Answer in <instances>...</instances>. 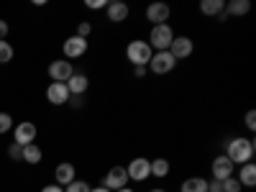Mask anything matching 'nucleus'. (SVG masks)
Segmentation results:
<instances>
[{
	"mask_svg": "<svg viewBox=\"0 0 256 192\" xmlns=\"http://www.w3.org/2000/svg\"><path fill=\"white\" fill-rule=\"evenodd\" d=\"M88 8L100 10V8H108V3H105V0H88Z\"/></svg>",
	"mask_w": 256,
	"mask_h": 192,
	"instance_id": "nucleus-30",
	"label": "nucleus"
},
{
	"mask_svg": "<svg viewBox=\"0 0 256 192\" xmlns=\"http://www.w3.org/2000/svg\"><path fill=\"white\" fill-rule=\"evenodd\" d=\"M88 88H90V80L84 77V74H72L70 80H67V90H70V95H74V98H80L82 92H88Z\"/></svg>",
	"mask_w": 256,
	"mask_h": 192,
	"instance_id": "nucleus-15",
	"label": "nucleus"
},
{
	"mask_svg": "<svg viewBox=\"0 0 256 192\" xmlns=\"http://www.w3.org/2000/svg\"><path fill=\"white\" fill-rule=\"evenodd\" d=\"M246 128H248V131H254V128H256V113L254 110L246 113Z\"/></svg>",
	"mask_w": 256,
	"mask_h": 192,
	"instance_id": "nucleus-29",
	"label": "nucleus"
},
{
	"mask_svg": "<svg viewBox=\"0 0 256 192\" xmlns=\"http://www.w3.org/2000/svg\"><path fill=\"white\" fill-rule=\"evenodd\" d=\"M128 172V180H136V182H144L146 177H152V162L144 159V156H136L131 164L126 166Z\"/></svg>",
	"mask_w": 256,
	"mask_h": 192,
	"instance_id": "nucleus-5",
	"label": "nucleus"
},
{
	"mask_svg": "<svg viewBox=\"0 0 256 192\" xmlns=\"http://www.w3.org/2000/svg\"><path fill=\"white\" fill-rule=\"evenodd\" d=\"M128 184V172H126V166H113L108 174H105V180H102V187H108L110 192L116 190H123Z\"/></svg>",
	"mask_w": 256,
	"mask_h": 192,
	"instance_id": "nucleus-9",
	"label": "nucleus"
},
{
	"mask_svg": "<svg viewBox=\"0 0 256 192\" xmlns=\"http://www.w3.org/2000/svg\"><path fill=\"white\" fill-rule=\"evenodd\" d=\"M146 72H148L146 67H134V74H136V77H144Z\"/></svg>",
	"mask_w": 256,
	"mask_h": 192,
	"instance_id": "nucleus-33",
	"label": "nucleus"
},
{
	"mask_svg": "<svg viewBox=\"0 0 256 192\" xmlns=\"http://www.w3.org/2000/svg\"><path fill=\"white\" fill-rule=\"evenodd\" d=\"M92 187L88 184V182H82V180H74L72 184H67V190H64V192H90Z\"/></svg>",
	"mask_w": 256,
	"mask_h": 192,
	"instance_id": "nucleus-25",
	"label": "nucleus"
},
{
	"mask_svg": "<svg viewBox=\"0 0 256 192\" xmlns=\"http://www.w3.org/2000/svg\"><path fill=\"white\" fill-rule=\"evenodd\" d=\"M226 10L230 16H246L251 10V3H248V0H230V3L226 6Z\"/></svg>",
	"mask_w": 256,
	"mask_h": 192,
	"instance_id": "nucleus-21",
	"label": "nucleus"
},
{
	"mask_svg": "<svg viewBox=\"0 0 256 192\" xmlns=\"http://www.w3.org/2000/svg\"><path fill=\"white\" fill-rule=\"evenodd\" d=\"M90 192H110L108 187H95V190H90Z\"/></svg>",
	"mask_w": 256,
	"mask_h": 192,
	"instance_id": "nucleus-34",
	"label": "nucleus"
},
{
	"mask_svg": "<svg viewBox=\"0 0 256 192\" xmlns=\"http://www.w3.org/2000/svg\"><path fill=\"white\" fill-rule=\"evenodd\" d=\"M126 56H128V62H131L134 67H148V62H152V56H154V49L148 46V41L136 38V41H131V44L126 46Z\"/></svg>",
	"mask_w": 256,
	"mask_h": 192,
	"instance_id": "nucleus-2",
	"label": "nucleus"
},
{
	"mask_svg": "<svg viewBox=\"0 0 256 192\" xmlns=\"http://www.w3.org/2000/svg\"><path fill=\"white\" fill-rule=\"evenodd\" d=\"M174 38V31L169 24H162V26H152V34H148V46L154 52H166L169 44Z\"/></svg>",
	"mask_w": 256,
	"mask_h": 192,
	"instance_id": "nucleus-3",
	"label": "nucleus"
},
{
	"mask_svg": "<svg viewBox=\"0 0 256 192\" xmlns=\"http://www.w3.org/2000/svg\"><path fill=\"white\" fill-rule=\"evenodd\" d=\"M34 141H36V123H31V120L18 123V126H16V141H13V144L28 146V144H34Z\"/></svg>",
	"mask_w": 256,
	"mask_h": 192,
	"instance_id": "nucleus-11",
	"label": "nucleus"
},
{
	"mask_svg": "<svg viewBox=\"0 0 256 192\" xmlns=\"http://www.w3.org/2000/svg\"><path fill=\"white\" fill-rule=\"evenodd\" d=\"M13 128V118L8 113H0V134H8Z\"/></svg>",
	"mask_w": 256,
	"mask_h": 192,
	"instance_id": "nucleus-26",
	"label": "nucleus"
},
{
	"mask_svg": "<svg viewBox=\"0 0 256 192\" xmlns=\"http://www.w3.org/2000/svg\"><path fill=\"white\" fill-rule=\"evenodd\" d=\"M41 192H64V190H62L59 184H46V187L41 190Z\"/></svg>",
	"mask_w": 256,
	"mask_h": 192,
	"instance_id": "nucleus-32",
	"label": "nucleus"
},
{
	"mask_svg": "<svg viewBox=\"0 0 256 192\" xmlns=\"http://www.w3.org/2000/svg\"><path fill=\"white\" fill-rule=\"evenodd\" d=\"M41 148L36 146V144H28V146H24V152H20V159H24L26 164H38L41 162Z\"/></svg>",
	"mask_w": 256,
	"mask_h": 192,
	"instance_id": "nucleus-18",
	"label": "nucleus"
},
{
	"mask_svg": "<svg viewBox=\"0 0 256 192\" xmlns=\"http://www.w3.org/2000/svg\"><path fill=\"white\" fill-rule=\"evenodd\" d=\"M210 169H212V180L223 182V180L233 177V169H236V164H233V162H230V159L223 154V156H216V159H212Z\"/></svg>",
	"mask_w": 256,
	"mask_h": 192,
	"instance_id": "nucleus-8",
	"label": "nucleus"
},
{
	"mask_svg": "<svg viewBox=\"0 0 256 192\" xmlns=\"http://www.w3.org/2000/svg\"><path fill=\"white\" fill-rule=\"evenodd\" d=\"M46 100L52 105H64L70 102V90H67V82H52L46 88Z\"/></svg>",
	"mask_w": 256,
	"mask_h": 192,
	"instance_id": "nucleus-12",
	"label": "nucleus"
},
{
	"mask_svg": "<svg viewBox=\"0 0 256 192\" xmlns=\"http://www.w3.org/2000/svg\"><path fill=\"white\" fill-rule=\"evenodd\" d=\"M256 152V146L251 138H230L226 144V156L233 162V164H248L251 156Z\"/></svg>",
	"mask_w": 256,
	"mask_h": 192,
	"instance_id": "nucleus-1",
	"label": "nucleus"
},
{
	"mask_svg": "<svg viewBox=\"0 0 256 192\" xmlns=\"http://www.w3.org/2000/svg\"><path fill=\"white\" fill-rule=\"evenodd\" d=\"M20 152H24V146H18V144H10L8 146V156L10 159H20Z\"/></svg>",
	"mask_w": 256,
	"mask_h": 192,
	"instance_id": "nucleus-28",
	"label": "nucleus"
},
{
	"mask_svg": "<svg viewBox=\"0 0 256 192\" xmlns=\"http://www.w3.org/2000/svg\"><path fill=\"white\" fill-rule=\"evenodd\" d=\"M220 187H223V192H241V182H238L236 177L223 180V182H220Z\"/></svg>",
	"mask_w": 256,
	"mask_h": 192,
	"instance_id": "nucleus-24",
	"label": "nucleus"
},
{
	"mask_svg": "<svg viewBox=\"0 0 256 192\" xmlns=\"http://www.w3.org/2000/svg\"><path fill=\"white\" fill-rule=\"evenodd\" d=\"M82 54H88V38L70 36L64 41V59H80Z\"/></svg>",
	"mask_w": 256,
	"mask_h": 192,
	"instance_id": "nucleus-10",
	"label": "nucleus"
},
{
	"mask_svg": "<svg viewBox=\"0 0 256 192\" xmlns=\"http://www.w3.org/2000/svg\"><path fill=\"white\" fill-rule=\"evenodd\" d=\"M54 177H56V184H72V182L77 180L74 164H70V162H62V164H56V169H54Z\"/></svg>",
	"mask_w": 256,
	"mask_h": 192,
	"instance_id": "nucleus-14",
	"label": "nucleus"
},
{
	"mask_svg": "<svg viewBox=\"0 0 256 192\" xmlns=\"http://www.w3.org/2000/svg\"><path fill=\"white\" fill-rule=\"evenodd\" d=\"M6 36H8V24H6L3 18H0V41H3Z\"/></svg>",
	"mask_w": 256,
	"mask_h": 192,
	"instance_id": "nucleus-31",
	"label": "nucleus"
},
{
	"mask_svg": "<svg viewBox=\"0 0 256 192\" xmlns=\"http://www.w3.org/2000/svg\"><path fill=\"white\" fill-rule=\"evenodd\" d=\"M152 174L154 177H166L169 174V162L166 159H154L152 162Z\"/></svg>",
	"mask_w": 256,
	"mask_h": 192,
	"instance_id": "nucleus-22",
	"label": "nucleus"
},
{
	"mask_svg": "<svg viewBox=\"0 0 256 192\" xmlns=\"http://www.w3.org/2000/svg\"><path fill=\"white\" fill-rule=\"evenodd\" d=\"M174 67H177V59L169 52H154V56H152V62H148L146 70H152L154 74H169Z\"/></svg>",
	"mask_w": 256,
	"mask_h": 192,
	"instance_id": "nucleus-4",
	"label": "nucleus"
},
{
	"mask_svg": "<svg viewBox=\"0 0 256 192\" xmlns=\"http://www.w3.org/2000/svg\"><path fill=\"white\" fill-rule=\"evenodd\" d=\"M72 74H74V67H72L70 59H56V62L49 64V77H52V82H67Z\"/></svg>",
	"mask_w": 256,
	"mask_h": 192,
	"instance_id": "nucleus-6",
	"label": "nucleus"
},
{
	"mask_svg": "<svg viewBox=\"0 0 256 192\" xmlns=\"http://www.w3.org/2000/svg\"><path fill=\"white\" fill-rule=\"evenodd\" d=\"M90 31H92V26L88 24V20H82V24L77 26V36H80V38H88V36H90Z\"/></svg>",
	"mask_w": 256,
	"mask_h": 192,
	"instance_id": "nucleus-27",
	"label": "nucleus"
},
{
	"mask_svg": "<svg viewBox=\"0 0 256 192\" xmlns=\"http://www.w3.org/2000/svg\"><path fill=\"white\" fill-rule=\"evenodd\" d=\"M118 192H134V190H128V187H123V190H118Z\"/></svg>",
	"mask_w": 256,
	"mask_h": 192,
	"instance_id": "nucleus-35",
	"label": "nucleus"
},
{
	"mask_svg": "<svg viewBox=\"0 0 256 192\" xmlns=\"http://www.w3.org/2000/svg\"><path fill=\"white\" fill-rule=\"evenodd\" d=\"M223 10H226L223 0H202L200 3V13L202 16H223Z\"/></svg>",
	"mask_w": 256,
	"mask_h": 192,
	"instance_id": "nucleus-17",
	"label": "nucleus"
},
{
	"mask_svg": "<svg viewBox=\"0 0 256 192\" xmlns=\"http://www.w3.org/2000/svg\"><path fill=\"white\" fill-rule=\"evenodd\" d=\"M13 59V46L8 41H0V64H8Z\"/></svg>",
	"mask_w": 256,
	"mask_h": 192,
	"instance_id": "nucleus-23",
	"label": "nucleus"
},
{
	"mask_svg": "<svg viewBox=\"0 0 256 192\" xmlns=\"http://www.w3.org/2000/svg\"><path fill=\"white\" fill-rule=\"evenodd\" d=\"M146 18L152 20V26H162L169 20V6L166 3H152L146 8Z\"/></svg>",
	"mask_w": 256,
	"mask_h": 192,
	"instance_id": "nucleus-13",
	"label": "nucleus"
},
{
	"mask_svg": "<svg viewBox=\"0 0 256 192\" xmlns=\"http://www.w3.org/2000/svg\"><path fill=\"white\" fill-rule=\"evenodd\" d=\"M152 192H166V190H152Z\"/></svg>",
	"mask_w": 256,
	"mask_h": 192,
	"instance_id": "nucleus-36",
	"label": "nucleus"
},
{
	"mask_svg": "<svg viewBox=\"0 0 256 192\" xmlns=\"http://www.w3.org/2000/svg\"><path fill=\"white\" fill-rule=\"evenodd\" d=\"M192 49H195V44H192V38H190V36H174L166 52L180 62V59H187V56L192 54Z\"/></svg>",
	"mask_w": 256,
	"mask_h": 192,
	"instance_id": "nucleus-7",
	"label": "nucleus"
},
{
	"mask_svg": "<svg viewBox=\"0 0 256 192\" xmlns=\"http://www.w3.org/2000/svg\"><path fill=\"white\" fill-rule=\"evenodd\" d=\"M126 18H128V6L126 3H120V0L108 3V20H113V24H123Z\"/></svg>",
	"mask_w": 256,
	"mask_h": 192,
	"instance_id": "nucleus-16",
	"label": "nucleus"
},
{
	"mask_svg": "<svg viewBox=\"0 0 256 192\" xmlns=\"http://www.w3.org/2000/svg\"><path fill=\"white\" fill-rule=\"evenodd\" d=\"M238 182H241V187H254V184H256V166H254V164H244V166H241Z\"/></svg>",
	"mask_w": 256,
	"mask_h": 192,
	"instance_id": "nucleus-20",
	"label": "nucleus"
},
{
	"mask_svg": "<svg viewBox=\"0 0 256 192\" xmlns=\"http://www.w3.org/2000/svg\"><path fill=\"white\" fill-rule=\"evenodd\" d=\"M182 192H208V180L202 177H190L182 182Z\"/></svg>",
	"mask_w": 256,
	"mask_h": 192,
	"instance_id": "nucleus-19",
	"label": "nucleus"
}]
</instances>
